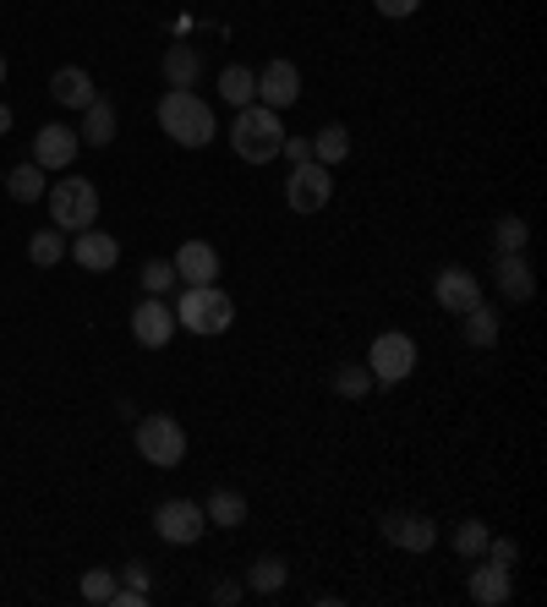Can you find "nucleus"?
<instances>
[{
	"mask_svg": "<svg viewBox=\"0 0 547 607\" xmlns=\"http://www.w3.org/2000/svg\"><path fill=\"white\" fill-rule=\"evenodd\" d=\"M279 142H285L279 110H269V105H247V110H236L230 148H236L247 165H269V159H279Z\"/></svg>",
	"mask_w": 547,
	"mask_h": 607,
	"instance_id": "nucleus-1",
	"label": "nucleus"
},
{
	"mask_svg": "<svg viewBox=\"0 0 547 607\" xmlns=\"http://www.w3.org/2000/svg\"><path fill=\"white\" fill-rule=\"evenodd\" d=\"M159 127L176 137L181 148H208V137H213V110H208L192 88H170V93L159 99Z\"/></svg>",
	"mask_w": 547,
	"mask_h": 607,
	"instance_id": "nucleus-2",
	"label": "nucleus"
},
{
	"mask_svg": "<svg viewBox=\"0 0 547 607\" xmlns=\"http://www.w3.org/2000/svg\"><path fill=\"white\" fill-rule=\"evenodd\" d=\"M230 318H236V301L219 285H187L176 301V329L187 335H225Z\"/></svg>",
	"mask_w": 547,
	"mask_h": 607,
	"instance_id": "nucleus-3",
	"label": "nucleus"
},
{
	"mask_svg": "<svg viewBox=\"0 0 547 607\" xmlns=\"http://www.w3.org/2000/svg\"><path fill=\"white\" fill-rule=\"evenodd\" d=\"M50 219H56V230H88L93 219H99V192H93V181H82V176H61L50 192Z\"/></svg>",
	"mask_w": 547,
	"mask_h": 607,
	"instance_id": "nucleus-4",
	"label": "nucleus"
},
{
	"mask_svg": "<svg viewBox=\"0 0 547 607\" xmlns=\"http://www.w3.org/2000/svg\"><path fill=\"white\" fill-rule=\"evenodd\" d=\"M137 455H142L148 466H159V471L181 466V460H187V432H181V421H176V416H142V421H137Z\"/></svg>",
	"mask_w": 547,
	"mask_h": 607,
	"instance_id": "nucleus-5",
	"label": "nucleus"
},
{
	"mask_svg": "<svg viewBox=\"0 0 547 607\" xmlns=\"http://www.w3.org/2000/svg\"><path fill=\"white\" fill-rule=\"evenodd\" d=\"M329 198H335V170H329V165H318V159L290 165V176H285V202H290L296 213H324Z\"/></svg>",
	"mask_w": 547,
	"mask_h": 607,
	"instance_id": "nucleus-6",
	"label": "nucleus"
},
{
	"mask_svg": "<svg viewBox=\"0 0 547 607\" xmlns=\"http://www.w3.org/2000/svg\"><path fill=\"white\" fill-rule=\"evenodd\" d=\"M367 372H372V384H406L416 372V339L400 335V329L378 335L367 350Z\"/></svg>",
	"mask_w": 547,
	"mask_h": 607,
	"instance_id": "nucleus-7",
	"label": "nucleus"
},
{
	"mask_svg": "<svg viewBox=\"0 0 547 607\" xmlns=\"http://www.w3.org/2000/svg\"><path fill=\"white\" fill-rule=\"evenodd\" d=\"M153 531L165 541H176V547H192V541L208 531L203 504H192V498H165V504L153 509Z\"/></svg>",
	"mask_w": 547,
	"mask_h": 607,
	"instance_id": "nucleus-8",
	"label": "nucleus"
},
{
	"mask_svg": "<svg viewBox=\"0 0 547 607\" xmlns=\"http://www.w3.org/2000/svg\"><path fill=\"white\" fill-rule=\"evenodd\" d=\"M132 335H137V345H148V350H165V345L176 339V307H170L165 296H142V307L132 312Z\"/></svg>",
	"mask_w": 547,
	"mask_h": 607,
	"instance_id": "nucleus-9",
	"label": "nucleus"
},
{
	"mask_svg": "<svg viewBox=\"0 0 547 607\" xmlns=\"http://www.w3.org/2000/svg\"><path fill=\"white\" fill-rule=\"evenodd\" d=\"M296 99H301V71H296V61H269V67L258 71V105L285 110Z\"/></svg>",
	"mask_w": 547,
	"mask_h": 607,
	"instance_id": "nucleus-10",
	"label": "nucleus"
},
{
	"mask_svg": "<svg viewBox=\"0 0 547 607\" xmlns=\"http://www.w3.org/2000/svg\"><path fill=\"white\" fill-rule=\"evenodd\" d=\"M378 531H384V541H395L406 553H432V541H438V526L427 515H384Z\"/></svg>",
	"mask_w": 547,
	"mask_h": 607,
	"instance_id": "nucleus-11",
	"label": "nucleus"
},
{
	"mask_svg": "<svg viewBox=\"0 0 547 607\" xmlns=\"http://www.w3.org/2000/svg\"><path fill=\"white\" fill-rule=\"evenodd\" d=\"M432 296H438L444 312H466V307H477L481 301V279L471 269H444L438 279H432Z\"/></svg>",
	"mask_w": 547,
	"mask_h": 607,
	"instance_id": "nucleus-12",
	"label": "nucleus"
},
{
	"mask_svg": "<svg viewBox=\"0 0 547 607\" xmlns=\"http://www.w3.org/2000/svg\"><path fill=\"white\" fill-rule=\"evenodd\" d=\"M77 142L82 137L71 132V127H39L33 132V165L39 170H67L71 159H77Z\"/></svg>",
	"mask_w": 547,
	"mask_h": 607,
	"instance_id": "nucleus-13",
	"label": "nucleus"
},
{
	"mask_svg": "<svg viewBox=\"0 0 547 607\" xmlns=\"http://www.w3.org/2000/svg\"><path fill=\"white\" fill-rule=\"evenodd\" d=\"M493 279H498V296H504V301H531V296H537V279H531L526 252H498Z\"/></svg>",
	"mask_w": 547,
	"mask_h": 607,
	"instance_id": "nucleus-14",
	"label": "nucleus"
},
{
	"mask_svg": "<svg viewBox=\"0 0 547 607\" xmlns=\"http://www.w3.org/2000/svg\"><path fill=\"white\" fill-rule=\"evenodd\" d=\"M116 258H121V247H116V236H105V230H77V241H71V263H82L88 273H105L116 269Z\"/></svg>",
	"mask_w": 547,
	"mask_h": 607,
	"instance_id": "nucleus-15",
	"label": "nucleus"
},
{
	"mask_svg": "<svg viewBox=\"0 0 547 607\" xmlns=\"http://www.w3.org/2000/svg\"><path fill=\"white\" fill-rule=\"evenodd\" d=\"M466 591H471V603H481V607H504L509 603V591H515V575L498 569V564H477V558H471V580H466Z\"/></svg>",
	"mask_w": 547,
	"mask_h": 607,
	"instance_id": "nucleus-16",
	"label": "nucleus"
},
{
	"mask_svg": "<svg viewBox=\"0 0 547 607\" xmlns=\"http://www.w3.org/2000/svg\"><path fill=\"white\" fill-rule=\"evenodd\" d=\"M170 263H176V279H181V285H213V279H219V252H213L208 241H187Z\"/></svg>",
	"mask_w": 547,
	"mask_h": 607,
	"instance_id": "nucleus-17",
	"label": "nucleus"
},
{
	"mask_svg": "<svg viewBox=\"0 0 547 607\" xmlns=\"http://www.w3.org/2000/svg\"><path fill=\"white\" fill-rule=\"evenodd\" d=\"M50 99L67 105V110H88L99 93H93V77H88L82 67H61L56 77H50Z\"/></svg>",
	"mask_w": 547,
	"mask_h": 607,
	"instance_id": "nucleus-18",
	"label": "nucleus"
},
{
	"mask_svg": "<svg viewBox=\"0 0 547 607\" xmlns=\"http://www.w3.org/2000/svg\"><path fill=\"white\" fill-rule=\"evenodd\" d=\"M285 580H290V564H285L279 553L252 558V569H247V586H252L258 597H279V591H285Z\"/></svg>",
	"mask_w": 547,
	"mask_h": 607,
	"instance_id": "nucleus-19",
	"label": "nucleus"
},
{
	"mask_svg": "<svg viewBox=\"0 0 547 607\" xmlns=\"http://www.w3.org/2000/svg\"><path fill=\"white\" fill-rule=\"evenodd\" d=\"M460 329H466V345H471V350H493V345H498V312H493L487 301H477V307L460 312Z\"/></svg>",
	"mask_w": 547,
	"mask_h": 607,
	"instance_id": "nucleus-20",
	"label": "nucleus"
},
{
	"mask_svg": "<svg viewBox=\"0 0 547 607\" xmlns=\"http://www.w3.org/2000/svg\"><path fill=\"white\" fill-rule=\"evenodd\" d=\"M208 526H219V531H236V526H247V498L241 492H230V487H219V492H208Z\"/></svg>",
	"mask_w": 547,
	"mask_h": 607,
	"instance_id": "nucleus-21",
	"label": "nucleus"
},
{
	"mask_svg": "<svg viewBox=\"0 0 547 607\" xmlns=\"http://www.w3.org/2000/svg\"><path fill=\"white\" fill-rule=\"evenodd\" d=\"M219 99H225V105H236V110L258 105V77H252L247 67H225V71H219Z\"/></svg>",
	"mask_w": 547,
	"mask_h": 607,
	"instance_id": "nucleus-22",
	"label": "nucleus"
},
{
	"mask_svg": "<svg viewBox=\"0 0 547 607\" xmlns=\"http://www.w3.org/2000/svg\"><path fill=\"white\" fill-rule=\"evenodd\" d=\"M198 71H203V61H198L192 44H170V50H165V82H170V88H192Z\"/></svg>",
	"mask_w": 547,
	"mask_h": 607,
	"instance_id": "nucleus-23",
	"label": "nucleus"
},
{
	"mask_svg": "<svg viewBox=\"0 0 547 607\" xmlns=\"http://www.w3.org/2000/svg\"><path fill=\"white\" fill-rule=\"evenodd\" d=\"M77 137H82L88 148H105V142L116 137V110H110L105 99H93V105L82 110V127H77Z\"/></svg>",
	"mask_w": 547,
	"mask_h": 607,
	"instance_id": "nucleus-24",
	"label": "nucleus"
},
{
	"mask_svg": "<svg viewBox=\"0 0 547 607\" xmlns=\"http://www.w3.org/2000/svg\"><path fill=\"white\" fill-rule=\"evenodd\" d=\"M28 258L39 263V269H56L61 258H67V230H33V241H28Z\"/></svg>",
	"mask_w": 547,
	"mask_h": 607,
	"instance_id": "nucleus-25",
	"label": "nucleus"
},
{
	"mask_svg": "<svg viewBox=\"0 0 547 607\" xmlns=\"http://www.w3.org/2000/svg\"><path fill=\"white\" fill-rule=\"evenodd\" d=\"M6 192H11L17 202H39V198H44V170H39L33 159H28V165H17V170L6 176Z\"/></svg>",
	"mask_w": 547,
	"mask_h": 607,
	"instance_id": "nucleus-26",
	"label": "nucleus"
},
{
	"mask_svg": "<svg viewBox=\"0 0 547 607\" xmlns=\"http://www.w3.org/2000/svg\"><path fill=\"white\" fill-rule=\"evenodd\" d=\"M526 241H531V225L520 213H504L493 225V252H526Z\"/></svg>",
	"mask_w": 547,
	"mask_h": 607,
	"instance_id": "nucleus-27",
	"label": "nucleus"
},
{
	"mask_svg": "<svg viewBox=\"0 0 547 607\" xmlns=\"http://www.w3.org/2000/svg\"><path fill=\"white\" fill-rule=\"evenodd\" d=\"M345 153H350V132H345V127H324V132L312 137V159H318V165L335 170V165H345Z\"/></svg>",
	"mask_w": 547,
	"mask_h": 607,
	"instance_id": "nucleus-28",
	"label": "nucleus"
},
{
	"mask_svg": "<svg viewBox=\"0 0 547 607\" xmlns=\"http://www.w3.org/2000/svg\"><path fill=\"white\" fill-rule=\"evenodd\" d=\"M335 395H340V400H367V395H372V372L356 367V361L335 367Z\"/></svg>",
	"mask_w": 547,
	"mask_h": 607,
	"instance_id": "nucleus-29",
	"label": "nucleus"
},
{
	"mask_svg": "<svg viewBox=\"0 0 547 607\" xmlns=\"http://www.w3.org/2000/svg\"><path fill=\"white\" fill-rule=\"evenodd\" d=\"M116 591H121V580H116L110 569H88V575H82V597H88V603L110 607L116 603Z\"/></svg>",
	"mask_w": 547,
	"mask_h": 607,
	"instance_id": "nucleus-30",
	"label": "nucleus"
},
{
	"mask_svg": "<svg viewBox=\"0 0 547 607\" xmlns=\"http://www.w3.org/2000/svg\"><path fill=\"white\" fill-rule=\"evenodd\" d=\"M487 537H493V531H487L481 520H460V526H455V553H460V558H481V553H487Z\"/></svg>",
	"mask_w": 547,
	"mask_h": 607,
	"instance_id": "nucleus-31",
	"label": "nucleus"
},
{
	"mask_svg": "<svg viewBox=\"0 0 547 607\" xmlns=\"http://www.w3.org/2000/svg\"><path fill=\"white\" fill-rule=\"evenodd\" d=\"M170 290H176V263H165V258L142 263V296H170Z\"/></svg>",
	"mask_w": 547,
	"mask_h": 607,
	"instance_id": "nucleus-32",
	"label": "nucleus"
},
{
	"mask_svg": "<svg viewBox=\"0 0 547 607\" xmlns=\"http://www.w3.org/2000/svg\"><path fill=\"white\" fill-rule=\"evenodd\" d=\"M481 558L515 575V564H520V541H515V537H487V553H481Z\"/></svg>",
	"mask_w": 547,
	"mask_h": 607,
	"instance_id": "nucleus-33",
	"label": "nucleus"
},
{
	"mask_svg": "<svg viewBox=\"0 0 547 607\" xmlns=\"http://www.w3.org/2000/svg\"><path fill=\"white\" fill-rule=\"evenodd\" d=\"M279 153H285L290 165H301V159H312V137H285V142H279Z\"/></svg>",
	"mask_w": 547,
	"mask_h": 607,
	"instance_id": "nucleus-34",
	"label": "nucleus"
},
{
	"mask_svg": "<svg viewBox=\"0 0 547 607\" xmlns=\"http://www.w3.org/2000/svg\"><path fill=\"white\" fill-rule=\"evenodd\" d=\"M372 6H378L384 17H410V11H416L421 0H372Z\"/></svg>",
	"mask_w": 547,
	"mask_h": 607,
	"instance_id": "nucleus-35",
	"label": "nucleus"
},
{
	"mask_svg": "<svg viewBox=\"0 0 547 607\" xmlns=\"http://www.w3.org/2000/svg\"><path fill=\"white\" fill-rule=\"evenodd\" d=\"M121 575H127V586H132V591H148V564H127Z\"/></svg>",
	"mask_w": 547,
	"mask_h": 607,
	"instance_id": "nucleus-36",
	"label": "nucleus"
},
{
	"mask_svg": "<svg viewBox=\"0 0 547 607\" xmlns=\"http://www.w3.org/2000/svg\"><path fill=\"white\" fill-rule=\"evenodd\" d=\"M213 603H219V607L241 603V586H236V580H225V586H213Z\"/></svg>",
	"mask_w": 547,
	"mask_h": 607,
	"instance_id": "nucleus-37",
	"label": "nucleus"
},
{
	"mask_svg": "<svg viewBox=\"0 0 547 607\" xmlns=\"http://www.w3.org/2000/svg\"><path fill=\"white\" fill-rule=\"evenodd\" d=\"M110 607H148V591H132V586H127V591H116Z\"/></svg>",
	"mask_w": 547,
	"mask_h": 607,
	"instance_id": "nucleus-38",
	"label": "nucleus"
},
{
	"mask_svg": "<svg viewBox=\"0 0 547 607\" xmlns=\"http://www.w3.org/2000/svg\"><path fill=\"white\" fill-rule=\"evenodd\" d=\"M11 132V110H6V105H0V137Z\"/></svg>",
	"mask_w": 547,
	"mask_h": 607,
	"instance_id": "nucleus-39",
	"label": "nucleus"
},
{
	"mask_svg": "<svg viewBox=\"0 0 547 607\" xmlns=\"http://www.w3.org/2000/svg\"><path fill=\"white\" fill-rule=\"evenodd\" d=\"M0 82H6V56H0Z\"/></svg>",
	"mask_w": 547,
	"mask_h": 607,
	"instance_id": "nucleus-40",
	"label": "nucleus"
}]
</instances>
